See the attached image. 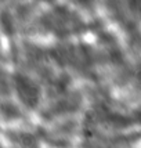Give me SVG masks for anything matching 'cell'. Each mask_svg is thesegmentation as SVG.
Here are the masks:
<instances>
[{
    "instance_id": "cell-1",
    "label": "cell",
    "mask_w": 141,
    "mask_h": 148,
    "mask_svg": "<svg viewBox=\"0 0 141 148\" xmlns=\"http://www.w3.org/2000/svg\"><path fill=\"white\" fill-rule=\"evenodd\" d=\"M17 89H18V94L19 98L29 107H32L38 103L39 98V91L35 87V84L31 83L29 80L26 79H19L18 84H17Z\"/></svg>"
}]
</instances>
